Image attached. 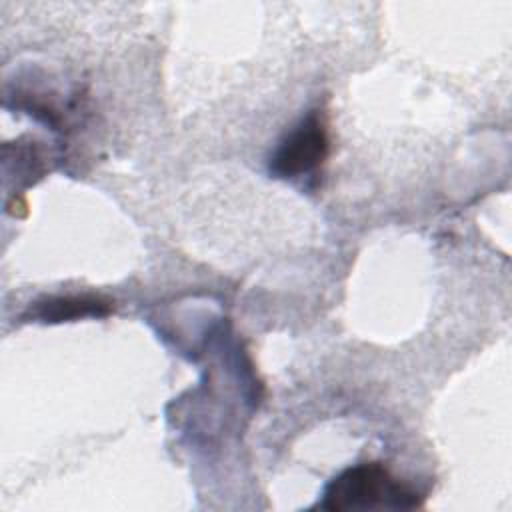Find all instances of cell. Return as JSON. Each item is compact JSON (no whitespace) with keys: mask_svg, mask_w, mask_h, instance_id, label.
Segmentation results:
<instances>
[{"mask_svg":"<svg viewBox=\"0 0 512 512\" xmlns=\"http://www.w3.org/2000/svg\"><path fill=\"white\" fill-rule=\"evenodd\" d=\"M422 504L418 492L396 480L380 462H364L342 470L324 488L318 508L328 512L350 510H408Z\"/></svg>","mask_w":512,"mask_h":512,"instance_id":"obj_1","label":"cell"},{"mask_svg":"<svg viewBox=\"0 0 512 512\" xmlns=\"http://www.w3.org/2000/svg\"><path fill=\"white\" fill-rule=\"evenodd\" d=\"M328 130L318 110L308 112L276 146L268 170L276 178H298L314 172L328 156Z\"/></svg>","mask_w":512,"mask_h":512,"instance_id":"obj_2","label":"cell"},{"mask_svg":"<svg viewBox=\"0 0 512 512\" xmlns=\"http://www.w3.org/2000/svg\"><path fill=\"white\" fill-rule=\"evenodd\" d=\"M112 312V302L104 296L94 294H74V296H50L38 300L26 312V318L44 324L70 322L88 316H108Z\"/></svg>","mask_w":512,"mask_h":512,"instance_id":"obj_3","label":"cell"}]
</instances>
